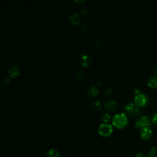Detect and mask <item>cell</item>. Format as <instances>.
<instances>
[{"mask_svg": "<svg viewBox=\"0 0 157 157\" xmlns=\"http://www.w3.org/2000/svg\"><path fill=\"white\" fill-rule=\"evenodd\" d=\"M128 118L125 113L120 112L115 115L112 119V123L114 127L117 128H122L128 124Z\"/></svg>", "mask_w": 157, "mask_h": 157, "instance_id": "cell-1", "label": "cell"}, {"mask_svg": "<svg viewBox=\"0 0 157 157\" xmlns=\"http://www.w3.org/2000/svg\"><path fill=\"white\" fill-rule=\"evenodd\" d=\"M113 132V128L112 125L109 123H103L101 124L98 128V133L102 136L108 137Z\"/></svg>", "mask_w": 157, "mask_h": 157, "instance_id": "cell-2", "label": "cell"}, {"mask_svg": "<svg viewBox=\"0 0 157 157\" xmlns=\"http://www.w3.org/2000/svg\"><path fill=\"white\" fill-rule=\"evenodd\" d=\"M148 97L145 93L140 92L136 94L134 97V103L137 106H143L147 104Z\"/></svg>", "mask_w": 157, "mask_h": 157, "instance_id": "cell-3", "label": "cell"}, {"mask_svg": "<svg viewBox=\"0 0 157 157\" xmlns=\"http://www.w3.org/2000/svg\"><path fill=\"white\" fill-rule=\"evenodd\" d=\"M135 126L138 128L149 127L150 126V121L147 116H143L141 117L135 123Z\"/></svg>", "mask_w": 157, "mask_h": 157, "instance_id": "cell-4", "label": "cell"}, {"mask_svg": "<svg viewBox=\"0 0 157 157\" xmlns=\"http://www.w3.org/2000/svg\"><path fill=\"white\" fill-rule=\"evenodd\" d=\"M125 111L127 114L131 115H136L139 112V109L138 106L131 102L126 104V105L125 106Z\"/></svg>", "mask_w": 157, "mask_h": 157, "instance_id": "cell-5", "label": "cell"}, {"mask_svg": "<svg viewBox=\"0 0 157 157\" xmlns=\"http://www.w3.org/2000/svg\"><path fill=\"white\" fill-rule=\"evenodd\" d=\"M141 137L144 140L149 139L152 136V130L150 127H145L141 129L140 131Z\"/></svg>", "mask_w": 157, "mask_h": 157, "instance_id": "cell-6", "label": "cell"}, {"mask_svg": "<svg viewBox=\"0 0 157 157\" xmlns=\"http://www.w3.org/2000/svg\"><path fill=\"white\" fill-rule=\"evenodd\" d=\"M104 106L108 111H114L116 109L117 107V103L116 101L109 100L104 102Z\"/></svg>", "mask_w": 157, "mask_h": 157, "instance_id": "cell-7", "label": "cell"}, {"mask_svg": "<svg viewBox=\"0 0 157 157\" xmlns=\"http://www.w3.org/2000/svg\"><path fill=\"white\" fill-rule=\"evenodd\" d=\"M80 62L82 66L84 67H88L91 63V58L88 54H83L80 57Z\"/></svg>", "mask_w": 157, "mask_h": 157, "instance_id": "cell-8", "label": "cell"}, {"mask_svg": "<svg viewBox=\"0 0 157 157\" xmlns=\"http://www.w3.org/2000/svg\"><path fill=\"white\" fill-rule=\"evenodd\" d=\"M9 75L10 77L15 78L20 74V69L16 65H13L10 66L8 70Z\"/></svg>", "mask_w": 157, "mask_h": 157, "instance_id": "cell-9", "label": "cell"}, {"mask_svg": "<svg viewBox=\"0 0 157 157\" xmlns=\"http://www.w3.org/2000/svg\"><path fill=\"white\" fill-rule=\"evenodd\" d=\"M70 22L73 24V25H77L80 22V15L79 13L76 12H74L70 14L69 17Z\"/></svg>", "mask_w": 157, "mask_h": 157, "instance_id": "cell-10", "label": "cell"}, {"mask_svg": "<svg viewBox=\"0 0 157 157\" xmlns=\"http://www.w3.org/2000/svg\"><path fill=\"white\" fill-rule=\"evenodd\" d=\"M99 92L98 88L95 86H91L87 91V95L90 98L96 97Z\"/></svg>", "mask_w": 157, "mask_h": 157, "instance_id": "cell-11", "label": "cell"}, {"mask_svg": "<svg viewBox=\"0 0 157 157\" xmlns=\"http://www.w3.org/2000/svg\"><path fill=\"white\" fill-rule=\"evenodd\" d=\"M148 85L149 87L155 88H157V75H153L148 80Z\"/></svg>", "mask_w": 157, "mask_h": 157, "instance_id": "cell-12", "label": "cell"}, {"mask_svg": "<svg viewBox=\"0 0 157 157\" xmlns=\"http://www.w3.org/2000/svg\"><path fill=\"white\" fill-rule=\"evenodd\" d=\"M101 103L99 100L94 101L91 104V108L95 111H98L101 108Z\"/></svg>", "mask_w": 157, "mask_h": 157, "instance_id": "cell-13", "label": "cell"}, {"mask_svg": "<svg viewBox=\"0 0 157 157\" xmlns=\"http://www.w3.org/2000/svg\"><path fill=\"white\" fill-rule=\"evenodd\" d=\"M60 153L58 150L55 149H50L46 155V157H59Z\"/></svg>", "mask_w": 157, "mask_h": 157, "instance_id": "cell-14", "label": "cell"}, {"mask_svg": "<svg viewBox=\"0 0 157 157\" xmlns=\"http://www.w3.org/2000/svg\"><path fill=\"white\" fill-rule=\"evenodd\" d=\"M101 120L105 123H108L111 119V115L108 112H104L101 114Z\"/></svg>", "mask_w": 157, "mask_h": 157, "instance_id": "cell-15", "label": "cell"}, {"mask_svg": "<svg viewBox=\"0 0 157 157\" xmlns=\"http://www.w3.org/2000/svg\"><path fill=\"white\" fill-rule=\"evenodd\" d=\"M148 157H157V146L152 147L150 150Z\"/></svg>", "mask_w": 157, "mask_h": 157, "instance_id": "cell-16", "label": "cell"}, {"mask_svg": "<svg viewBox=\"0 0 157 157\" xmlns=\"http://www.w3.org/2000/svg\"><path fill=\"white\" fill-rule=\"evenodd\" d=\"M152 121L153 123L157 124V112H155L152 116Z\"/></svg>", "mask_w": 157, "mask_h": 157, "instance_id": "cell-17", "label": "cell"}, {"mask_svg": "<svg viewBox=\"0 0 157 157\" xmlns=\"http://www.w3.org/2000/svg\"><path fill=\"white\" fill-rule=\"evenodd\" d=\"M83 76V72L82 70H79V71H77L76 74V77L77 79L81 78Z\"/></svg>", "mask_w": 157, "mask_h": 157, "instance_id": "cell-18", "label": "cell"}, {"mask_svg": "<svg viewBox=\"0 0 157 157\" xmlns=\"http://www.w3.org/2000/svg\"><path fill=\"white\" fill-rule=\"evenodd\" d=\"M112 92V88L111 87H107L106 90H105V93L106 95H109Z\"/></svg>", "mask_w": 157, "mask_h": 157, "instance_id": "cell-19", "label": "cell"}, {"mask_svg": "<svg viewBox=\"0 0 157 157\" xmlns=\"http://www.w3.org/2000/svg\"><path fill=\"white\" fill-rule=\"evenodd\" d=\"M9 81H10V79H9V78H7V77H6V78H4V79L3 80V83L4 85L6 86V85L8 84L9 82Z\"/></svg>", "mask_w": 157, "mask_h": 157, "instance_id": "cell-20", "label": "cell"}, {"mask_svg": "<svg viewBox=\"0 0 157 157\" xmlns=\"http://www.w3.org/2000/svg\"><path fill=\"white\" fill-rule=\"evenodd\" d=\"M136 157H147L145 155L144 153L142 152H139L136 155Z\"/></svg>", "mask_w": 157, "mask_h": 157, "instance_id": "cell-21", "label": "cell"}, {"mask_svg": "<svg viewBox=\"0 0 157 157\" xmlns=\"http://www.w3.org/2000/svg\"><path fill=\"white\" fill-rule=\"evenodd\" d=\"M82 12L83 14H86L87 12V10L86 8L83 7V8L82 9Z\"/></svg>", "mask_w": 157, "mask_h": 157, "instance_id": "cell-22", "label": "cell"}, {"mask_svg": "<svg viewBox=\"0 0 157 157\" xmlns=\"http://www.w3.org/2000/svg\"><path fill=\"white\" fill-rule=\"evenodd\" d=\"M75 2L76 3H84L85 2V1H83V0H81V1H80H80H75Z\"/></svg>", "mask_w": 157, "mask_h": 157, "instance_id": "cell-23", "label": "cell"}, {"mask_svg": "<svg viewBox=\"0 0 157 157\" xmlns=\"http://www.w3.org/2000/svg\"><path fill=\"white\" fill-rule=\"evenodd\" d=\"M153 71H154V72L156 73V74H157V66H156L155 67Z\"/></svg>", "mask_w": 157, "mask_h": 157, "instance_id": "cell-24", "label": "cell"}]
</instances>
